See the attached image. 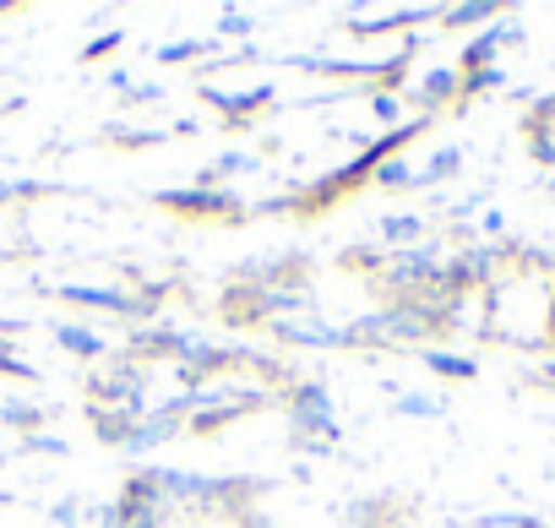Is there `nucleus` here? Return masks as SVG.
<instances>
[{
  "mask_svg": "<svg viewBox=\"0 0 555 528\" xmlns=\"http://www.w3.org/2000/svg\"><path fill=\"white\" fill-rule=\"evenodd\" d=\"M495 88H506V72H501V66L463 72V99H479V93H495Z\"/></svg>",
  "mask_w": 555,
  "mask_h": 528,
  "instance_id": "5701e85b",
  "label": "nucleus"
},
{
  "mask_svg": "<svg viewBox=\"0 0 555 528\" xmlns=\"http://www.w3.org/2000/svg\"><path fill=\"white\" fill-rule=\"evenodd\" d=\"M528 153L550 169L555 164V126H528Z\"/></svg>",
  "mask_w": 555,
  "mask_h": 528,
  "instance_id": "b1692460",
  "label": "nucleus"
},
{
  "mask_svg": "<svg viewBox=\"0 0 555 528\" xmlns=\"http://www.w3.org/2000/svg\"><path fill=\"white\" fill-rule=\"evenodd\" d=\"M202 99L223 115V120H245V115H256L261 104H272V88L261 82V88H245V93H223V88H212V82H202Z\"/></svg>",
  "mask_w": 555,
  "mask_h": 528,
  "instance_id": "9d476101",
  "label": "nucleus"
},
{
  "mask_svg": "<svg viewBox=\"0 0 555 528\" xmlns=\"http://www.w3.org/2000/svg\"><path fill=\"white\" fill-rule=\"evenodd\" d=\"M289 420H295V441L306 452H327L338 441V403L327 382H295L289 387Z\"/></svg>",
  "mask_w": 555,
  "mask_h": 528,
  "instance_id": "f03ea898",
  "label": "nucleus"
},
{
  "mask_svg": "<svg viewBox=\"0 0 555 528\" xmlns=\"http://www.w3.org/2000/svg\"><path fill=\"white\" fill-rule=\"evenodd\" d=\"M0 425L34 436V430H44V403L39 398H7V403H0Z\"/></svg>",
  "mask_w": 555,
  "mask_h": 528,
  "instance_id": "dca6fc26",
  "label": "nucleus"
},
{
  "mask_svg": "<svg viewBox=\"0 0 555 528\" xmlns=\"http://www.w3.org/2000/svg\"><path fill=\"white\" fill-rule=\"evenodd\" d=\"M512 44H522V28H512V23H490V28H479V34L463 44L457 72H485V66H501V50H512Z\"/></svg>",
  "mask_w": 555,
  "mask_h": 528,
  "instance_id": "1a4fd4ad",
  "label": "nucleus"
},
{
  "mask_svg": "<svg viewBox=\"0 0 555 528\" xmlns=\"http://www.w3.org/2000/svg\"><path fill=\"white\" fill-rule=\"evenodd\" d=\"M240 528H278V523H272L261 506H245V512H240Z\"/></svg>",
  "mask_w": 555,
  "mask_h": 528,
  "instance_id": "7c9ffc66",
  "label": "nucleus"
},
{
  "mask_svg": "<svg viewBox=\"0 0 555 528\" xmlns=\"http://www.w3.org/2000/svg\"><path fill=\"white\" fill-rule=\"evenodd\" d=\"M0 12H7V0H0Z\"/></svg>",
  "mask_w": 555,
  "mask_h": 528,
  "instance_id": "f704fd0d",
  "label": "nucleus"
},
{
  "mask_svg": "<svg viewBox=\"0 0 555 528\" xmlns=\"http://www.w3.org/2000/svg\"><path fill=\"white\" fill-rule=\"evenodd\" d=\"M430 333H441V322L409 300H387V306L365 311L360 322H349L354 349H430Z\"/></svg>",
  "mask_w": 555,
  "mask_h": 528,
  "instance_id": "f257e3e1",
  "label": "nucleus"
},
{
  "mask_svg": "<svg viewBox=\"0 0 555 528\" xmlns=\"http://www.w3.org/2000/svg\"><path fill=\"white\" fill-rule=\"evenodd\" d=\"M447 403L441 398H430V392H392V414H403V420H436Z\"/></svg>",
  "mask_w": 555,
  "mask_h": 528,
  "instance_id": "a211bd4d",
  "label": "nucleus"
},
{
  "mask_svg": "<svg viewBox=\"0 0 555 528\" xmlns=\"http://www.w3.org/2000/svg\"><path fill=\"white\" fill-rule=\"evenodd\" d=\"M420 360H425L436 376H447V382H474V376H479V360H474V355H457V349H436V344H430V349H420Z\"/></svg>",
  "mask_w": 555,
  "mask_h": 528,
  "instance_id": "f8f14e48",
  "label": "nucleus"
},
{
  "mask_svg": "<svg viewBox=\"0 0 555 528\" xmlns=\"http://www.w3.org/2000/svg\"><path fill=\"white\" fill-rule=\"evenodd\" d=\"M88 420H93V436H99V441H109V447H126V436H131V425H137L142 414H131V409H99V403H88Z\"/></svg>",
  "mask_w": 555,
  "mask_h": 528,
  "instance_id": "ddd939ff",
  "label": "nucleus"
},
{
  "mask_svg": "<svg viewBox=\"0 0 555 528\" xmlns=\"http://www.w3.org/2000/svg\"><path fill=\"white\" fill-rule=\"evenodd\" d=\"M272 338L289 344V349H311V355H344V349H354V344H349V327H333V322H322V317H311V311L272 322Z\"/></svg>",
  "mask_w": 555,
  "mask_h": 528,
  "instance_id": "20e7f679",
  "label": "nucleus"
},
{
  "mask_svg": "<svg viewBox=\"0 0 555 528\" xmlns=\"http://www.w3.org/2000/svg\"><path fill=\"white\" fill-rule=\"evenodd\" d=\"M23 447H28V452H50V458H66V452H72V447H66L61 436H50V430H34V436H23Z\"/></svg>",
  "mask_w": 555,
  "mask_h": 528,
  "instance_id": "bb28decb",
  "label": "nucleus"
},
{
  "mask_svg": "<svg viewBox=\"0 0 555 528\" xmlns=\"http://www.w3.org/2000/svg\"><path fill=\"white\" fill-rule=\"evenodd\" d=\"M55 344H61L66 355H77V360H104V355H109V338H104L93 322H61V327H55Z\"/></svg>",
  "mask_w": 555,
  "mask_h": 528,
  "instance_id": "9b49d317",
  "label": "nucleus"
},
{
  "mask_svg": "<svg viewBox=\"0 0 555 528\" xmlns=\"http://www.w3.org/2000/svg\"><path fill=\"white\" fill-rule=\"evenodd\" d=\"M256 34V17L250 12H234V7H223L218 12V23H212V39L223 44V39H250Z\"/></svg>",
  "mask_w": 555,
  "mask_h": 528,
  "instance_id": "412c9836",
  "label": "nucleus"
},
{
  "mask_svg": "<svg viewBox=\"0 0 555 528\" xmlns=\"http://www.w3.org/2000/svg\"><path fill=\"white\" fill-rule=\"evenodd\" d=\"M126 99H131V104H158V99H164V88H158V82H131V93H126Z\"/></svg>",
  "mask_w": 555,
  "mask_h": 528,
  "instance_id": "c85d7f7f",
  "label": "nucleus"
},
{
  "mask_svg": "<svg viewBox=\"0 0 555 528\" xmlns=\"http://www.w3.org/2000/svg\"><path fill=\"white\" fill-rule=\"evenodd\" d=\"M457 169H463V153H457V147H436L430 164L420 169V185H441V180H452Z\"/></svg>",
  "mask_w": 555,
  "mask_h": 528,
  "instance_id": "6ab92c4d",
  "label": "nucleus"
},
{
  "mask_svg": "<svg viewBox=\"0 0 555 528\" xmlns=\"http://www.w3.org/2000/svg\"><path fill=\"white\" fill-rule=\"evenodd\" d=\"M382 240H387V250L425 245V218H420V213H387V218H382Z\"/></svg>",
  "mask_w": 555,
  "mask_h": 528,
  "instance_id": "2eb2a0df",
  "label": "nucleus"
},
{
  "mask_svg": "<svg viewBox=\"0 0 555 528\" xmlns=\"http://www.w3.org/2000/svg\"><path fill=\"white\" fill-rule=\"evenodd\" d=\"M414 104H420L425 115H441V110L463 104V72H457V66H425V72L414 77Z\"/></svg>",
  "mask_w": 555,
  "mask_h": 528,
  "instance_id": "0eeeda50",
  "label": "nucleus"
},
{
  "mask_svg": "<svg viewBox=\"0 0 555 528\" xmlns=\"http://www.w3.org/2000/svg\"><path fill=\"white\" fill-rule=\"evenodd\" d=\"M479 528H550V523L528 517V512H490V517H479Z\"/></svg>",
  "mask_w": 555,
  "mask_h": 528,
  "instance_id": "a878e982",
  "label": "nucleus"
},
{
  "mask_svg": "<svg viewBox=\"0 0 555 528\" xmlns=\"http://www.w3.org/2000/svg\"><path fill=\"white\" fill-rule=\"evenodd\" d=\"M544 344H555V279L544 289Z\"/></svg>",
  "mask_w": 555,
  "mask_h": 528,
  "instance_id": "c756f323",
  "label": "nucleus"
},
{
  "mask_svg": "<svg viewBox=\"0 0 555 528\" xmlns=\"http://www.w3.org/2000/svg\"><path fill=\"white\" fill-rule=\"evenodd\" d=\"M371 110H376V126H387V131L403 126V99H398L392 88H376V93H371Z\"/></svg>",
  "mask_w": 555,
  "mask_h": 528,
  "instance_id": "4be33fe9",
  "label": "nucleus"
},
{
  "mask_svg": "<svg viewBox=\"0 0 555 528\" xmlns=\"http://www.w3.org/2000/svg\"><path fill=\"white\" fill-rule=\"evenodd\" d=\"M126 44V28H104L99 39H88V50H82V61H104V55H115Z\"/></svg>",
  "mask_w": 555,
  "mask_h": 528,
  "instance_id": "393cba45",
  "label": "nucleus"
},
{
  "mask_svg": "<svg viewBox=\"0 0 555 528\" xmlns=\"http://www.w3.org/2000/svg\"><path fill=\"white\" fill-rule=\"evenodd\" d=\"M479 229H485V234H506V218H501L495 207H485V213H479Z\"/></svg>",
  "mask_w": 555,
  "mask_h": 528,
  "instance_id": "2f4dec72",
  "label": "nucleus"
},
{
  "mask_svg": "<svg viewBox=\"0 0 555 528\" xmlns=\"http://www.w3.org/2000/svg\"><path fill=\"white\" fill-rule=\"evenodd\" d=\"M158 207L180 213V218H240V196L234 191H212V185H180V191H158Z\"/></svg>",
  "mask_w": 555,
  "mask_h": 528,
  "instance_id": "423d86ee",
  "label": "nucleus"
},
{
  "mask_svg": "<svg viewBox=\"0 0 555 528\" xmlns=\"http://www.w3.org/2000/svg\"><path fill=\"white\" fill-rule=\"evenodd\" d=\"M185 430V409H180V398H169V403H158V409H147L137 425H131V436H126V458H147V452H158V447H169L175 436Z\"/></svg>",
  "mask_w": 555,
  "mask_h": 528,
  "instance_id": "39448f33",
  "label": "nucleus"
},
{
  "mask_svg": "<svg viewBox=\"0 0 555 528\" xmlns=\"http://www.w3.org/2000/svg\"><path fill=\"white\" fill-rule=\"evenodd\" d=\"M371 180H376V185H398V191H409V185H420V169H414L409 158H382V164L371 169Z\"/></svg>",
  "mask_w": 555,
  "mask_h": 528,
  "instance_id": "aec40b11",
  "label": "nucleus"
},
{
  "mask_svg": "<svg viewBox=\"0 0 555 528\" xmlns=\"http://www.w3.org/2000/svg\"><path fill=\"white\" fill-rule=\"evenodd\" d=\"M93 528H120V512H115V501H109V506H99V517H93Z\"/></svg>",
  "mask_w": 555,
  "mask_h": 528,
  "instance_id": "473e14b6",
  "label": "nucleus"
},
{
  "mask_svg": "<svg viewBox=\"0 0 555 528\" xmlns=\"http://www.w3.org/2000/svg\"><path fill=\"white\" fill-rule=\"evenodd\" d=\"M501 17V7L495 0H463V7H441V28H474V23H495Z\"/></svg>",
  "mask_w": 555,
  "mask_h": 528,
  "instance_id": "f3484780",
  "label": "nucleus"
},
{
  "mask_svg": "<svg viewBox=\"0 0 555 528\" xmlns=\"http://www.w3.org/2000/svg\"><path fill=\"white\" fill-rule=\"evenodd\" d=\"M436 17H441V7H398V12H382V17L349 12L344 28H349L354 39H382V34H403V28H414V23H436Z\"/></svg>",
  "mask_w": 555,
  "mask_h": 528,
  "instance_id": "6e6552de",
  "label": "nucleus"
},
{
  "mask_svg": "<svg viewBox=\"0 0 555 528\" xmlns=\"http://www.w3.org/2000/svg\"><path fill=\"white\" fill-rule=\"evenodd\" d=\"M88 382V403L99 409H131V414H147V365L137 355H120L109 365H99Z\"/></svg>",
  "mask_w": 555,
  "mask_h": 528,
  "instance_id": "7ed1b4c3",
  "label": "nucleus"
},
{
  "mask_svg": "<svg viewBox=\"0 0 555 528\" xmlns=\"http://www.w3.org/2000/svg\"><path fill=\"white\" fill-rule=\"evenodd\" d=\"M50 523H55V528H77V523H82L77 501H55V506H50Z\"/></svg>",
  "mask_w": 555,
  "mask_h": 528,
  "instance_id": "cd10ccee",
  "label": "nucleus"
},
{
  "mask_svg": "<svg viewBox=\"0 0 555 528\" xmlns=\"http://www.w3.org/2000/svg\"><path fill=\"white\" fill-rule=\"evenodd\" d=\"M207 55L223 61V50H218L212 34H207V39H175V44H158V50H153L158 66H185V61H207Z\"/></svg>",
  "mask_w": 555,
  "mask_h": 528,
  "instance_id": "4468645a",
  "label": "nucleus"
},
{
  "mask_svg": "<svg viewBox=\"0 0 555 528\" xmlns=\"http://www.w3.org/2000/svg\"><path fill=\"white\" fill-rule=\"evenodd\" d=\"M533 382H544V387H555V360H544V365L533 371Z\"/></svg>",
  "mask_w": 555,
  "mask_h": 528,
  "instance_id": "72a5a7b5",
  "label": "nucleus"
}]
</instances>
